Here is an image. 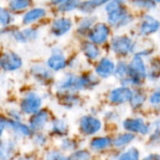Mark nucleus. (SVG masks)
I'll return each mask as SVG.
<instances>
[{
	"label": "nucleus",
	"mask_w": 160,
	"mask_h": 160,
	"mask_svg": "<svg viewBox=\"0 0 160 160\" xmlns=\"http://www.w3.org/2000/svg\"><path fill=\"white\" fill-rule=\"evenodd\" d=\"M98 81L94 76H81L77 77L72 74L66 75L59 82L58 88L61 91H78L92 88L97 84Z\"/></svg>",
	"instance_id": "1"
},
{
	"label": "nucleus",
	"mask_w": 160,
	"mask_h": 160,
	"mask_svg": "<svg viewBox=\"0 0 160 160\" xmlns=\"http://www.w3.org/2000/svg\"><path fill=\"white\" fill-rule=\"evenodd\" d=\"M108 13V22L116 27L127 25L132 21V17L128 13L120 1H111L105 8Z\"/></svg>",
	"instance_id": "2"
},
{
	"label": "nucleus",
	"mask_w": 160,
	"mask_h": 160,
	"mask_svg": "<svg viewBox=\"0 0 160 160\" xmlns=\"http://www.w3.org/2000/svg\"><path fill=\"white\" fill-rule=\"evenodd\" d=\"M146 77V67L141 54H137L133 57L131 63L128 66V75L124 79L126 83L139 84Z\"/></svg>",
	"instance_id": "3"
},
{
	"label": "nucleus",
	"mask_w": 160,
	"mask_h": 160,
	"mask_svg": "<svg viewBox=\"0 0 160 160\" xmlns=\"http://www.w3.org/2000/svg\"><path fill=\"white\" fill-rule=\"evenodd\" d=\"M42 100L36 93H28L21 102V111L25 114H35L39 112Z\"/></svg>",
	"instance_id": "4"
},
{
	"label": "nucleus",
	"mask_w": 160,
	"mask_h": 160,
	"mask_svg": "<svg viewBox=\"0 0 160 160\" xmlns=\"http://www.w3.org/2000/svg\"><path fill=\"white\" fill-rule=\"evenodd\" d=\"M22 65L21 57L12 52H7L0 57V68L7 71L19 69Z\"/></svg>",
	"instance_id": "5"
},
{
	"label": "nucleus",
	"mask_w": 160,
	"mask_h": 160,
	"mask_svg": "<svg viewBox=\"0 0 160 160\" xmlns=\"http://www.w3.org/2000/svg\"><path fill=\"white\" fill-rule=\"evenodd\" d=\"M110 35V29L105 23H97L89 32V39L94 44L104 43Z\"/></svg>",
	"instance_id": "6"
},
{
	"label": "nucleus",
	"mask_w": 160,
	"mask_h": 160,
	"mask_svg": "<svg viewBox=\"0 0 160 160\" xmlns=\"http://www.w3.org/2000/svg\"><path fill=\"white\" fill-rule=\"evenodd\" d=\"M112 48L115 53L125 55L133 51L134 44L129 38L121 36L113 38L112 41Z\"/></svg>",
	"instance_id": "7"
},
{
	"label": "nucleus",
	"mask_w": 160,
	"mask_h": 160,
	"mask_svg": "<svg viewBox=\"0 0 160 160\" xmlns=\"http://www.w3.org/2000/svg\"><path fill=\"white\" fill-rule=\"evenodd\" d=\"M80 129L84 135H93L101 129V122L90 115L83 116L80 122Z\"/></svg>",
	"instance_id": "8"
},
{
	"label": "nucleus",
	"mask_w": 160,
	"mask_h": 160,
	"mask_svg": "<svg viewBox=\"0 0 160 160\" xmlns=\"http://www.w3.org/2000/svg\"><path fill=\"white\" fill-rule=\"evenodd\" d=\"M133 92L128 87H118L113 89L110 96V101L113 104H122L127 101H130Z\"/></svg>",
	"instance_id": "9"
},
{
	"label": "nucleus",
	"mask_w": 160,
	"mask_h": 160,
	"mask_svg": "<svg viewBox=\"0 0 160 160\" xmlns=\"http://www.w3.org/2000/svg\"><path fill=\"white\" fill-rule=\"evenodd\" d=\"M123 127L125 129L130 132L140 133L142 135H145L149 132V127L144 123V121L142 118L127 119L123 123Z\"/></svg>",
	"instance_id": "10"
},
{
	"label": "nucleus",
	"mask_w": 160,
	"mask_h": 160,
	"mask_svg": "<svg viewBox=\"0 0 160 160\" xmlns=\"http://www.w3.org/2000/svg\"><path fill=\"white\" fill-rule=\"evenodd\" d=\"M48 66L51 69L54 71H58L66 68L67 60L63 52L60 49L55 48L52 50V53L48 59Z\"/></svg>",
	"instance_id": "11"
},
{
	"label": "nucleus",
	"mask_w": 160,
	"mask_h": 160,
	"mask_svg": "<svg viewBox=\"0 0 160 160\" xmlns=\"http://www.w3.org/2000/svg\"><path fill=\"white\" fill-rule=\"evenodd\" d=\"M71 26H72V22L70 19L62 17L53 21L51 30L55 37H60L68 33L70 30Z\"/></svg>",
	"instance_id": "12"
},
{
	"label": "nucleus",
	"mask_w": 160,
	"mask_h": 160,
	"mask_svg": "<svg viewBox=\"0 0 160 160\" xmlns=\"http://www.w3.org/2000/svg\"><path fill=\"white\" fill-rule=\"evenodd\" d=\"M49 113L46 111H39L37 113L33 115V117L30 120L29 127L32 129V131H39L43 129V128L46 126V124L49 121Z\"/></svg>",
	"instance_id": "13"
},
{
	"label": "nucleus",
	"mask_w": 160,
	"mask_h": 160,
	"mask_svg": "<svg viewBox=\"0 0 160 160\" xmlns=\"http://www.w3.org/2000/svg\"><path fill=\"white\" fill-rule=\"evenodd\" d=\"M6 128H8L18 137H28L32 134V129L30 127H27L18 121L6 120Z\"/></svg>",
	"instance_id": "14"
},
{
	"label": "nucleus",
	"mask_w": 160,
	"mask_h": 160,
	"mask_svg": "<svg viewBox=\"0 0 160 160\" xmlns=\"http://www.w3.org/2000/svg\"><path fill=\"white\" fill-rule=\"evenodd\" d=\"M115 70V66L113 62L109 58H102L96 68V72L98 76L102 78H107L111 76Z\"/></svg>",
	"instance_id": "15"
},
{
	"label": "nucleus",
	"mask_w": 160,
	"mask_h": 160,
	"mask_svg": "<svg viewBox=\"0 0 160 160\" xmlns=\"http://www.w3.org/2000/svg\"><path fill=\"white\" fill-rule=\"evenodd\" d=\"M160 27V22L152 16H145L142 25H141V33L142 35H150L158 30Z\"/></svg>",
	"instance_id": "16"
},
{
	"label": "nucleus",
	"mask_w": 160,
	"mask_h": 160,
	"mask_svg": "<svg viewBox=\"0 0 160 160\" xmlns=\"http://www.w3.org/2000/svg\"><path fill=\"white\" fill-rule=\"evenodd\" d=\"M38 36V32L34 28H26L21 31L13 33V38L19 42H29L36 39Z\"/></svg>",
	"instance_id": "17"
},
{
	"label": "nucleus",
	"mask_w": 160,
	"mask_h": 160,
	"mask_svg": "<svg viewBox=\"0 0 160 160\" xmlns=\"http://www.w3.org/2000/svg\"><path fill=\"white\" fill-rule=\"evenodd\" d=\"M16 152L15 143L11 141H7L0 143V160L12 159Z\"/></svg>",
	"instance_id": "18"
},
{
	"label": "nucleus",
	"mask_w": 160,
	"mask_h": 160,
	"mask_svg": "<svg viewBox=\"0 0 160 160\" xmlns=\"http://www.w3.org/2000/svg\"><path fill=\"white\" fill-rule=\"evenodd\" d=\"M31 73L38 82H49L52 78V73L45 67H43L41 65L33 66L31 68Z\"/></svg>",
	"instance_id": "19"
},
{
	"label": "nucleus",
	"mask_w": 160,
	"mask_h": 160,
	"mask_svg": "<svg viewBox=\"0 0 160 160\" xmlns=\"http://www.w3.org/2000/svg\"><path fill=\"white\" fill-rule=\"evenodd\" d=\"M46 16V10L42 8H36L33 9H30L28 12H26L22 18V22L24 24L32 23L41 18Z\"/></svg>",
	"instance_id": "20"
},
{
	"label": "nucleus",
	"mask_w": 160,
	"mask_h": 160,
	"mask_svg": "<svg viewBox=\"0 0 160 160\" xmlns=\"http://www.w3.org/2000/svg\"><path fill=\"white\" fill-rule=\"evenodd\" d=\"M68 131V125L61 119H56L52 123V132L57 136H65Z\"/></svg>",
	"instance_id": "21"
},
{
	"label": "nucleus",
	"mask_w": 160,
	"mask_h": 160,
	"mask_svg": "<svg viewBox=\"0 0 160 160\" xmlns=\"http://www.w3.org/2000/svg\"><path fill=\"white\" fill-rule=\"evenodd\" d=\"M105 1L100 0H93V1H86V2H80V5L78 8L82 11L83 13H91L93 10H95L98 7L103 5Z\"/></svg>",
	"instance_id": "22"
},
{
	"label": "nucleus",
	"mask_w": 160,
	"mask_h": 160,
	"mask_svg": "<svg viewBox=\"0 0 160 160\" xmlns=\"http://www.w3.org/2000/svg\"><path fill=\"white\" fill-rule=\"evenodd\" d=\"M82 51L89 59H96L99 55V50L98 46L92 42H84L82 45Z\"/></svg>",
	"instance_id": "23"
},
{
	"label": "nucleus",
	"mask_w": 160,
	"mask_h": 160,
	"mask_svg": "<svg viewBox=\"0 0 160 160\" xmlns=\"http://www.w3.org/2000/svg\"><path fill=\"white\" fill-rule=\"evenodd\" d=\"M112 141L111 139L107 137H98L95 138L91 142V148L95 151H100L103 149H106L108 146H110Z\"/></svg>",
	"instance_id": "24"
},
{
	"label": "nucleus",
	"mask_w": 160,
	"mask_h": 160,
	"mask_svg": "<svg viewBox=\"0 0 160 160\" xmlns=\"http://www.w3.org/2000/svg\"><path fill=\"white\" fill-rule=\"evenodd\" d=\"M135 136L131 133H127V134H121L119 135L114 141H113V145L115 147H123L129 142H131L134 140Z\"/></svg>",
	"instance_id": "25"
},
{
	"label": "nucleus",
	"mask_w": 160,
	"mask_h": 160,
	"mask_svg": "<svg viewBox=\"0 0 160 160\" xmlns=\"http://www.w3.org/2000/svg\"><path fill=\"white\" fill-rule=\"evenodd\" d=\"M30 1L27 0H12L8 3L9 8L13 11H20L27 8L30 6Z\"/></svg>",
	"instance_id": "26"
},
{
	"label": "nucleus",
	"mask_w": 160,
	"mask_h": 160,
	"mask_svg": "<svg viewBox=\"0 0 160 160\" xmlns=\"http://www.w3.org/2000/svg\"><path fill=\"white\" fill-rule=\"evenodd\" d=\"M118 160H140V153L136 148L132 147L127 152L123 153L119 157Z\"/></svg>",
	"instance_id": "27"
},
{
	"label": "nucleus",
	"mask_w": 160,
	"mask_h": 160,
	"mask_svg": "<svg viewBox=\"0 0 160 160\" xmlns=\"http://www.w3.org/2000/svg\"><path fill=\"white\" fill-rule=\"evenodd\" d=\"M95 21H96V18H95V17H92V16L83 18V19L81 21L80 24H79L78 31H79V32H85V31L89 30V29L92 27V25L94 24Z\"/></svg>",
	"instance_id": "28"
},
{
	"label": "nucleus",
	"mask_w": 160,
	"mask_h": 160,
	"mask_svg": "<svg viewBox=\"0 0 160 160\" xmlns=\"http://www.w3.org/2000/svg\"><path fill=\"white\" fill-rule=\"evenodd\" d=\"M79 5H80V2H78V1H73V0L64 1L63 0L58 6V9L60 11H70L75 8H78Z\"/></svg>",
	"instance_id": "29"
},
{
	"label": "nucleus",
	"mask_w": 160,
	"mask_h": 160,
	"mask_svg": "<svg viewBox=\"0 0 160 160\" xmlns=\"http://www.w3.org/2000/svg\"><path fill=\"white\" fill-rule=\"evenodd\" d=\"M115 76L121 79H125L128 75V66L124 62H119L114 70Z\"/></svg>",
	"instance_id": "30"
},
{
	"label": "nucleus",
	"mask_w": 160,
	"mask_h": 160,
	"mask_svg": "<svg viewBox=\"0 0 160 160\" xmlns=\"http://www.w3.org/2000/svg\"><path fill=\"white\" fill-rule=\"evenodd\" d=\"M12 21V16L11 14L5 8L0 7V25L6 26L9 24Z\"/></svg>",
	"instance_id": "31"
},
{
	"label": "nucleus",
	"mask_w": 160,
	"mask_h": 160,
	"mask_svg": "<svg viewBox=\"0 0 160 160\" xmlns=\"http://www.w3.org/2000/svg\"><path fill=\"white\" fill-rule=\"evenodd\" d=\"M144 99H145V96L141 93V92H136L135 94L132 95V98L130 99V103H131V106L133 108H137V107H140L143 102H144Z\"/></svg>",
	"instance_id": "32"
},
{
	"label": "nucleus",
	"mask_w": 160,
	"mask_h": 160,
	"mask_svg": "<svg viewBox=\"0 0 160 160\" xmlns=\"http://www.w3.org/2000/svg\"><path fill=\"white\" fill-rule=\"evenodd\" d=\"M69 160H89L90 159V154L87 151H77L73 153L70 158H68Z\"/></svg>",
	"instance_id": "33"
},
{
	"label": "nucleus",
	"mask_w": 160,
	"mask_h": 160,
	"mask_svg": "<svg viewBox=\"0 0 160 160\" xmlns=\"http://www.w3.org/2000/svg\"><path fill=\"white\" fill-rule=\"evenodd\" d=\"M47 160H69V158L66 156H64L62 153L60 152H51L48 154L47 156Z\"/></svg>",
	"instance_id": "34"
},
{
	"label": "nucleus",
	"mask_w": 160,
	"mask_h": 160,
	"mask_svg": "<svg viewBox=\"0 0 160 160\" xmlns=\"http://www.w3.org/2000/svg\"><path fill=\"white\" fill-rule=\"evenodd\" d=\"M61 148L64 151H72L76 148V143L72 140H64L61 144Z\"/></svg>",
	"instance_id": "35"
},
{
	"label": "nucleus",
	"mask_w": 160,
	"mask_h": 160,
	"mask_svg": "<svg viewBox=\"0 0 160 160\" xmlns=\"http://www.w3.org/2000/svg\"><path fill=\"white\" fill-rule=\"evenodd\" d=\"M150 103L153 105H160V89H158L151 95Z\"/></svg>",
	"instance_id": "36"
},
{
	"label": "nucleus",
	"mask_w": 160,
	"mask_h": 160,
	"mask_svg": "<svg viewBox=\"0 0 160 160\" xmlns=\"http://www.w3.org/2000/svg\"><path fill=\"white\" fill-rule=\"evenodd\" d=\"M34 143L38 145V146H41V145H44L46 143V137L43 135V134H37L35 137H34Z\"/></svg>",
	"instance_id": "37"
},
{
	"label": "nucleus",
	"mask_w": 160,
	"mask_h": 160,
	"mask_svg": "<svg viewBox=\"0 0 160 160\" xmlns=\"http://www.w3.org/2000/svg\"><path fill=\"white\" fill-rule=\"evenodd\" d=\"M77 101H78L77 97L68 94V96L65 97V102L64 103L68 104V105H75V104H77Z\"/></svg>",
	"instance_id": "38"
},
{
	"label": "nucleus",
	"mask_w": 160,
	"mask_h": 160,
	"mask_svg": "<svg viewBox=\"0 0 160 160\" xmlns=\"http://www.w3.org/2000/svg\"><path fill=\"white\" fill-rule=\"evenodd\" d=\"M160 74V61L155 62L152 66V73L151 75L154 77H158Z\"/></svg>",
	"instance_id": "39"
},
{
	"label": "nucleus",
	"mask_w": 160,
	"mask_h": 160,
	"mask_svg": "<svg viewBox=\"0 0 160 160\" xmlns=\"http://www.w3.org/2000/svg\"><path fill=\"white\" fill-rule=\"evenodd\" d=\"M134 4L137 6H141L142 8H148L155 7V2H152V1H139V2H135Z\"/></svg>",
	"instance_id": "40"
},
{
	"label": "nucleus",
	"mask_w": 160,
	"mask_h": 160,
	"mask_svg": "<svg viewBox=\"0 0 160 160\" xmlns=\"http://www.w3.org/2000/svg\"><path fill=\"white\" fill-rule=\"evenodd\" d=\"M9 114H10V116H11V118H12L13 121H18V122H20V119H21V114H20V112H16V111H10V112H9Z\"/></svg>",
	"instance_id": "41"
},
{
	"label": "nucleus",
	"mask_w": 160,
	"mask_h": 160,
	"mask_svg": "<svg viewBox=\"0 0 160 160\" xmlns=\"http://www.w3.org/2000/svg\"><path fill=\"white\" fill-rule=\"evenodd\" d=\"M5 128H6V120L3 118H0V138L2 136V133Z\"/></svg>",
	"instance_id": "42"
},
{
	"label": "nucleus",
	"mask_w": 160,
	"mask_h": 160,
	"mask_svg": "<svg viewBox=\"0 0 160 160\" xmlns=\"http://www.w3.org/2000/svg\"><path fill=\"white\" fill-rule=\"evenodd\" d=\"M143 160H160V156L158 155H152L147 157L146 158H144Z\"/></svg>",
	"instance_id": "43"
}]
</instances>
